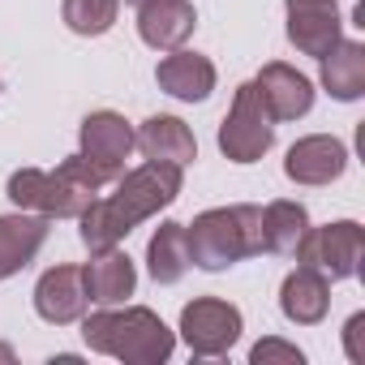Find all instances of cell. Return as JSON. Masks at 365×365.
<instances>
[{
  "label": "cell",
  "mask_w": 365,
  "mask_h": 365,
  "mask_svg": "<svg viewBox=\"0 0 365 365\" xmlns=\"http://www.w3.org/2000/svg\"><path fill=\"white\" fill-rule=\"evenodd\" d=\"M133 146L150 159V163H176V168H190L198 159V138L194 129L180 120V116H146L142 129L133 133Z\"/></svg>",
  "instance_id": "16"
},
{
  "label": "cell",
  "mask_w": 365,
  "mask_h": 365,
  "mask_svg": "<svg viewBox=\"0 0 365 365\" xmlns=\"http://www.w3.org/2000/svg\"><path fill=\"white\" fill-rule=\"evenodd\" d=\"M86 284H82V267H48L35 284V314L52 327H69L86 314Z\"/></svg>",
  "instance_id": "13"
},
{
  "label": "cell",
  "mask_w": 365,
  "mask_h": 365,
  "mask_svg": "<svg viewBox=\"0 0 365 365\" xmlns=\"http://www.w3.org/2000/svg\"><path fill=\"white\" fill-rule=\"evenodd\" d=\"M112 194L108 198H95L82 215H78V237L82 245L95 254V250H112L120 245L138 224H146L150 215H159L163 207H172L180 198V185H185V168L176 163H142V168H129L112 180Z\"/></svg>",
  "instance_id": "1"
},
{
  "label": "cell",
  "mask_w": 365,
  "mask_h": 365,
  "mask_svg": "<svg viewBox=\"0 0 365 365\" xmlns=\"http://www.w3.org/2000/svg\"><path fill=\"white\" fill-rule=\"evenodd\" d=\"M288 14V43L301 56L322 61L339 39H344V22H339V0H284Z\"/></svg>",
  "instance_id": "9"
},
{
  "label": "cell",
  "mask_w": 365,
  "mask_h": 365,
  "mask_svg": "<svg viewBox=\"0 0 365 365\" xmlns=\"http://www.w3.org/2000/svg\"><path fill=\"white\" fill-rule=\"evenodd\" d=\"M198 31V9L194 0H146L138 5V35L155 52H176L185 48Z\"/></svg>",
  "instance_id": "11"
},
{
  "label": "cell",
  "mask_w": 365,
  "mask_h": 365,
  "mask_svg": "<svg viewBox=\"0 0 365 365\" xmlns=\"http://www.w3.org/2000/svg\"><path fill=\"white\" fill-rule=\"evenodd\" d=\"M125 5H129V9H138V5H146V0H125Z\"/></svg>",
  "instance_id": "26"
},
{
  "label": "cell",
  "mask_w": 365,
  "mask_h": 365,
  "mask_svg": "<svg viewBox=\"0 0 365 365\" xmlns=\"http://www.w3.org/2000/svg\"><path fill=\"white\" fill-rule=\"evenodd\" d=\"M348 168V146L335 138V133H309V138H297L284 155V176L292 185H331L339 180Z\"/></svg>",
  "instance_id": "10"
},
{
  "label": "cell",
  "mask_w": 365,
  "mask_h": 365,
  "mask_svg": "<svg viewBox=\"0 0 365 365\" xmlns=\"http://www.w3.org/2000/svg\"><path fill=\"white\" fill-rule=\"evenodd\" d=\"M279 309L297 327H318L327 318V309H331V279L318 267H305L301 262L279 284Z\"/></svg>",
  "instance_id": "18"
},
{
  "label": "cell",
  "mask_w": 365,
  "mask_h": 365,
  "mask_svg": "<svg viewBox=\"0 0 365 365\" xmlns=\"http://www.w3.org/2000/svg\"><path fill=\"white\" fill-rule=\"evenodd\" d=\"M61 18L73 35L82 39H99L116 26L120 18V0H65L61 5Z\"/></svg>",
  "instance_id": "22"
},
{
  "label": "cell",
  "mask_w": 365,
  "mask_h": 365,
  "mask_svg": "<svg viewBox=\"0 0 365 365\" xmlns=\"http://www.w3.org/2000/svg\"><path fill=\"white\" fill-rule=\"evenodd\" d=\"M180 339L194 356H228L232 344L245 331V318L232 301L224 297H194L185 309H180Z\"/></svg>",
  "instance_id": "6"
},
{
  "label": "cell",
  "mask_w": 365,
  "mask_h": 365,
  "mask_svg": "<svg viewBox=\"0 0 365 365\" xmlns=\"http://www.w3.org/2000/svg\"><path fill=\"white\" fill-rule=\"evenodd\" d=\"M322 86L339 103H356L365 95V43L361 39H339L322 56Z\"/></svg>",
  "instance_id": "19"
},
{
  "label": "cell",
  "mask_w": 365,
  "mask_h": 365,
  "mask_svg": "<svg viewBox=\"0 0 365 365\" xmlns=\"http://www.w3.org/2000/svg\"><path fill=\"white\" fill-rule=\"evenodd\" d=\"M0 361H14V348L9 344H0Z\"/></svg>",
  "instance_id": "25"
},
{
  "label": "cell",
  "mask_w": 365,
  "mask_h": 365,
  "mask_svg": "<svg viewBox=\"0 0 365 365\" xmlns=\"http://www.w3.org/2000/svg\"><path fill=\"white\" fill-rule=\"evenodd\" d=\"M344 352L352 365H365V314H352L344 322Z\"/></svg>",
  "instance_id": "24"
},
{
  "label": "cell",
  "mask_w": 365,
  "mask_h": 365,
  "mask_svg": "<svg viewBox=\"0 0 365 365\" xmlns=\"http://www.w3.org/2000/svg\"><path fill=\"white\" fill-rule=\"evenodd\" d=\"M155 82H159L163 95H172V99H180V103H202V99H211L220 73H215L211 56L176 48V52H168V56L155 65Z\"/></svg>",
  "instance_id": "14"
},
{
  "label": "cell",
  "mask_w": 365,
  "mask_h": 365,
  "mask_svg": "<svg viewBox=\"0 0 365 365\" xmlns=\"http://www.w3.org/2000/svg\"><path fill=\"white\" fill-rule=\"evenodd\" d=\"M103 185L108 180L82 155H69L52 172L48 168H18L9 176L5 194L18 211H35V215H48V220H78Z\"/></svg>",
  "instance_id": "3"
},
{
  "label": "cell",
  "mask_w": 365,
  "mask_h": 365,
  "mask_svg": "<svg viewBox=\"0 0 365 365\" xmlns=\"http://www.w3.org/2000/svg\"><path fill=\"white\" fill-rule=\"evenodd\" d=\"M305 232H309V211H305L301 202L275 198V202L262 207V245H267V254L292 258Z\"/></svg>",
  "instance_id": "21"
},
{
  "label": "cell",
  "mask_w": 365,
  "mask_h": 365,
  "mask_svg": "<svg viewBox=\"0 0 365 365\" xmlns=\"http://www.w3.org/2000/svg\"><path fill=\"white\" fill-rule=\"evenodd\" d=\"M0 91H5V82H0Z\"/></svg>",
  "instance_id": "27"
},
{
  "label": "cell",
  "mask_w": 365,
  "mask_h": 365,
  "mask_svg": "<svg viewBox=\"0 0 365 365\" xmlns=\"http://www.w3.org/2000/svg\"><path fill=\"white\" fill-rule=\"evenodd\" d=\"M190 241H185V224L176 220H163L146 245V271L155 284H180L190 271Z\"/></svg>",
  "instance_id": "20"
},
{
  "label": "cell",
  "mask_w": 365,
  "mask_h": 365,
  "mask_svg": "<svg viewBox=\"0 0 365 365\" xmlns=\"http://www.w3.org/2000/svg\"><path fill=\"white\" fill-rule=\"evenodd\" d=\"M250 361H254V365H301V361H305V352H301L297 344L279 339V335H267V339H258V344H254Z\"/></svg>",
  "instance_id": "23"
},
{
  "label": "cell",
  "mask_w": 365,
  "mask_h": 365,
  "mask_svg": "<svg viewBox=\"0 0 365 365\" xmlns=\"http://www.w3.org/2000/svg\"><path fill=\"white\" fill-rule=\"evenodd\" d=\"M82 339L91 352L116 356L125 365H163L176 348L168 322L146 305H99L95 314H82Z\"/></svg>",
  "instance_id": "2"
},
{
  "label": "cell",
  "mask_w": 365,
  "mask_h": 365,
  "mask_svg": "<svg viewBox=\"0 0 365 365\" xmlns=\"http://www.w3.org/2000/svg\"><path fill=\"white\" fill-rule=\"evenodd\" d=\"M82 284H86V301L91 305H125L138 288V271L133 258L112 245V250H95L91 262L82 267Z\"/></svg>",
  "instance_id": "15"
},
{
  "label": "cell",
  "mask_w": 365,
  "mask_h": 365,
  "mask_svg": "<svg viewBox=\"0 0 365 365\" xmlns=\"http://www.w3.org/2000/svg\"><path fill=\"white\" fill-rule=\"evenodd\" d=\"M254 86H258V95H262L271 120H301V116H309V108H314V82H309L301 69L284 65V61L262 65L258 78H254Z\"/></svg>",
  "instance_id": "12"
},
{
  "label": "cell",
  "mask_w": 365,
  "mask_h": 365,
  "mask_svg": "<svg viewBox=\"0 0 365 365\" xmlns=\"http://www.w3.org/2000/svg\"><path fill=\"white\" fill-rule=\"evenodd\" d=\"M292 258L305 262V267H318L331 284L352 279L361 271V258H365V232H361L356 220H335L327 228H309Z\"/></svg>",
  "instance_id": "7"
},
{
  "label": "cell",
  "mask_w": 365,
  "mask_h": 365,
  "mask_svg": "<svg viewBox=\"0 0 365 365\" xmlns=\"http://www.w3.org/2000/svg\"><path fill=\"white\" fill-rule=\"evenodd\" d=\"M52 232L48 215L18 211V215H0V279H14L22 267H31Z\"/></svg>",
  "instance_id": "17"
},
{
  "label": "cell",
  "mask_w": 365,
  "mask_h": 365,
  "mask_svg": "<svg viewBox=\"0 0 365 365\" xmlns=\"http://www.w3.org/2000/svg\"><path fill=\"white\" fill-rule=\"evenodd\" d=\"M215 142H220L224 159H232V163H258L275 146V120H271V112H267V103H262L254 82L237 86L232 108H228Z\"/></svg>",
  "instance_id": "5"
},
{
  "label": "cell",
  "mask_w": 365,
  "mask_h": 365,
  "mask_svg": "<svg viewBox=\"0 0 365 365\" xmlns=\"http://www.w3.org/2000/svg\"><path fill=\"white\" fill-rule=\"evenodd\" d=\"M190 262L202 271H228L254 254H262V207H211L194 224H185Z\"/></svg>",
  "instance_id": "4"
},
{
  "label": "cell",
  "mask_w": 365,
  "mask_h": 365,
  "mask_svg": "<svg viewBox=\"0 0 365 365\" xmlns=\"http://www.w3.org/2000/svg\"><path fill=\"white\" fill-rule=\"evenodd\" d=\"M78 155L112 185V180L125 172V159L133 155V125L120 112H112V108H99V112L82 116V125H78Z\"/></svg>",
  "instance_id": "8"
}]
</instances>
